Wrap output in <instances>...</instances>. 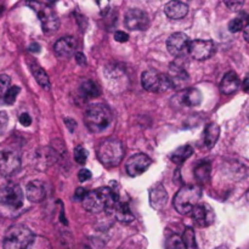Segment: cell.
Wrapping results in <instances>:
<instances>
[{
    "mask_svg": "<svg viewBox=\"0 0 249 249\" xmlns=\"http://www.w3.org/2000/svg\"><path fill=\"white\" fill-rule=\"evenodd\" d=\"M225 4H226V6L230 7L231 10L236 11V10H238L241 6H242L243 2L242 1H226Z\"/></svg>",
    "mask_w": 249,
    "mask_h": 249,
    "instance_id": "39",
    "label": "cell"
},
{
    "mask_svg": "<svg viewBox=\"0 0 249 249\" xmlns=\"http://www.w3.org/2000/svg\"><path fill=\"white\" fill-rule=\"evenodd\" d=\"M195 178H196L197 181L199 184H206L209 179H211V172L212 167L211 163L208 160H203V162H199L198 164L195 168Z\"/></svg>",
    "mask_w": 249,
    "mask_h": 249,
    "instance_id": "23",
    "label": "cell"
},
{
    "mask_svg": "<svg viewBox=\"0 0 249 249\" xmlns=\"http://www.w3.org/2000/svg\"><path fill=\"white\" fill-rule=\"evenodd\" d=\"M97 158L106 167H117L123 160L124 146L118 139H106L97 146Z\"/></svg>",
    "mask_w": 249,
    "mask_h": 249,
    "instance_id": "1",
    "label": "cell"
},
{
    "mask_svg": "<svg viewBox=\"0 0 249 249\" xmlns=\"http://www.w3.org/2000/svg\"><path fill=\"white\" fill-rule=\"evenodd\" d=\"M243 28H245V22L241 18H233L231 19L230 23H229V29H230V32H232V33H237V32L242 31Z\"/></svg>",
    "mask_w": 249,
    "mask_h": 249,
    "instance_id": "33",
    "label": "cell"
},
{
    "mask_svg": "<svg viewBox=\"0 0 249 249\" xmlns=\"http://www.w3.org/2000/svg\"><path fill=\"white\" fill-rule=\"evenodd\" d=\"M216 249H229L228 247H219V248H216Z\"/></svg>",
    "mask_w": 249,
    "mask_h": 249,
    "instance_id": "47",
    "label": "cell"
},
{
    "mask_svg": "<svg viewBox=\"0 0 249 249\" xmlns=\"http://www.w3.org/2000/svg\"><path fill=\"white\" fill-rule=\"evenodd\" d=\"M165 247H167V249H185V245L182 242L181 237H179L177 235H173L167 240Z\"/></svg>",
    "mask_w": 249,
    "mask_h": 249,
    "instance_id": "29",
    "label": "cell"
},
{
    "mask_svg": "<svg viewBox=\"0 0 249 249\" xmlns=\"http://www.w3.org/2000/svg\"><path fill=\"white\" fill-rule=\"evenodd\" d=\"M10 83H11V79H10L9 75L6 74H0V96L4 97V95L6 94L7 90L10 89Z\"/></svg>",
    "mask_w": 249,
    "mask_h": 249,
    "instance_id": "32",
    "label": "cell"
},
{
    "mask_svg": "<svg viewBox=\"0 0 249 249\" xmlns=\"http://www.w3.org/2000/svg\"><path fill=\"white\" fill-rule=\"evenodd\" d=\"M243 89H245L246 92H248L249 94V75L245 80H243Z\"/></svg>",
    "mask_w": 249,
    "mask_h": 249,
    "instance_id": "44",
    "label": "cell"
},
{
    "mask_svg": "<svg viewBox=\"0 0 249 249\" xmlns=\"http://www.w3.org/2000/svg\"><path fill=\"white\" fill-rule=\"evenodd\" d=\"M192 218L199 226H209L214 220V212L208 203H198L192 211Z\"/></svg>",
    "mask_w": 249,
    "mask_h": 249,
    "instance_id": "13",
    "label": "cell"
},
{
    "mask_svg": "<svg viewBox=\"0 0 249 249\" xmlns=\"http://www.w3.org/2000/svg\"><path fill=\"white\" fill-rule=\"evenodd\" d=\"M7 123H9V117H7V113L5 111L0 112V135L5 131L6 129Z\"/></svg>",
    "mask_w": 249,
    "mask_h": 249,
    "instance_id": "34",
    "label": "cell"
},
{
    "mask_svg": "<svg viewBox=\"0 0 249 249\" xmlns=\"http://www.w3.org/2000/svg\"><path fill=\"white\" fill-rule=\"evenodd\" d=\"M75 46H77V43L73 36H63L56 41L53 45V50H55L56 55H58L60 57H70L74 53Z\"/></svg>",
    "mask_w": 249,
    "mask_h": 249,
    "instance_id": "16",
    "label": "cell"
},
{
    "mask_svg": "<svg viewBox=\"0 0 249 249\" xmlns=\"http://www.w3.org/2000/svg\"><path fill=\"white\" fill-rule=\"evenodd\" d=\"M124 23L130 31H145L150 26V17L142 10L130 9L125 14Z\"/></svg>",
    "mask_w": 249,
    "mask_h": 249,
    "instance_id": "9",
    "label": "cell"
},
{
    "mask_svg": "<svg viewBox=\"0 0 249 249\" xmlns=\"http://www.w3.org/2000/svg\"><path fill=\"white\" fill-rule=\"evenodd\" d=\"M75 62L80 66H84L87 65V58H85V56L82 53H75Z\"/></svg>",
    "mask_w": 249,
    "mask_h": 249,
    "instance_id": "41",
    "label": "cell"
},
{
    "mask_svg": "<svg viewBox=\"0 0 249 249\" xmlns=\"http://www.w3.org/2000/svg\"><path fill=\"white\" fill-rule=\"evenodd\" d=\"M182 242H184L185 248L187 249H197L196 245V237H195V231L194 229L186 228L182 235Z\"/></svg>",
    "mask_w": 249,
    "mask_h": 249,
    "instance_id": "27",
    "label": "cell"
},
{
    "mask_svg": "<svg viewBox=\"0 0 249 249\" xmlns=\"http://www.w3.org/2000/svg\"><path fill=\"white\" fill-rule=\"evenodd\" d=\"M246 199H247V202L249 203V189H248L247 194H246Z\"/></svg>",
    "mask_w": 249,
    "mask_h": 249,
    "instance_id": "46",
    "label": "cell"
},
{
    "mask_svg": "<svg viewBox=\"0 0 249 249\" xmlns=\"http://www.w3.org/2000/svg\"><path fill=\"white\" fill-rule=\"evenodd\" d=\"M178 96L180 97L181 104L186 105V106H198L202 101V97H203L201 91L198 89H196V88L184 89Z\"/></svg>",
    "mask_w": 249,
    "mask_h": 249,
    "instance_id": "20",
    "label": "cell"
},
{
    "mask_svg": "<svg viewBox=\"0 0 249 249\" xmlns=\"http://www.w3.org/2000/svg\"><path fill=\"white\" fill-rule=\"evenodd\" d=\"M31 71L32 74L34 75L36 80L38 82V84L40 85L44 89H49L50 88V80H49V75L46 74L45 71L38 66L36 63H31Z\"/></svg>",
    "mask_w": 249,
    "mask_h": 249,
    "instance_id": "24",
    "label": "cell"
},
{
    "mask_svg": "<svg viewBox=\"0 0 249 249\" xmlns=\"http://www.w3.org/2000/svg\"><path fill=\"white\" fill-rule=\"evenodd\" d=\"M0 203L11 209L21 208L23 204V192L16 184H6L0 187Z\"/></svg>",
    "mask_w": 249,
    "mask_h": 249,
    "instance_id": "7",
    "label": "cell"
},
{
    "mask_svg": "<svg viewBox=\"0 0 249 249\" xmlns=\"http://www.w3.org/2000/svg\"><path fill=\"white\" fill-rule=\"evenodd\" d=\"M215 51V44L212 40H203V39H196L190 43L189 53L195 60H207L211 57Z\"/></svg>",
    "mask_w": 249,
    "mask_h": 249,
    "instance_id": "10",
    "label": "cell"
},
{
    "mask_svg": "<svg viewBox=\"0 0 249 249\" xmlns=\"http://www.w3.org/2000/svg\"><path fill=\"white\" fill-rule=\"evenodd\" d=\"M192 153H194V148L191 146H181V147H179L177 151L173 152V155L170 156V160L177 163V164H182L185 160L191 157Z\"/></svg>",
    "mask_w": 249,
    "mask_h": 249,
    "instance_id": "25",
    "label": "cell"
},
{
    "mask_svg": "<svg viewBox=\"0 0 249 249\" xmlns=\"http://www.w3.org/2000/svg\"><path fill=\"white\" fill-rule=\"evenodd\" d=\"M168 201V194L165 191L164 187L160 184L155 185L152 189L150 190V204L152 208L157 209H163L167 204Z\"/></svg>",
    "mask_w": 249,
    "mask_h": 249,
    "instance_id": "17",
    "label": "cell"
},
{
    "mask_svg": "<svg viewBox=\"0 0 249 249\" xmlns=\"http://www.w3.org/2000/svg\"><path fill=\"white\" fill-rule=\"evenodd\" d=\"M114 39H116V41H118V43H125V41H128L129 36L125 32L117 31L116 33H114Z\"/></svg>",
    "mask_w": 249,
    "mask_h": 249,
    "instance_id": "35",
    "label": "cell"
},
{
    "mask_svg": "<svg viewBox=\"0 0 249 249\" xmlns=\"http://www.w3.org/2000/svg\"><path fill=\"white\" fill-rule=\"evenodd\" d=\"M19 88L18 87H11L9 90H7L6 94L4 95V101L6 102L7 105H12L16 101L17 95L19 94Z\"/></svg>",
    "mask_w": 249,
    "mask_h": 249,
    "instance_id": "30",
    "label": "cell"
},
{
    "mask_svg": "<svg viewBox=\"0 0 249 249\" xmlns=\"http://www.w3.org/2000/svg\"><path fill=\"white\" fill-rule=\"evenodd\" d=\"M28 5L34 7L36 12L38 14L44 33L51 34L57 31L58 27H60V19H58L57 15L50 7L45 6V5L40 4V2H29Z\"/></svg>",
    "mask_w": 249,
    "mask_h": 249,
    "instance_id": "6",
    "label": "cell"
},
{
    "mask_svg": "<svg viewBox=\"0 0 249 249\" xmlns=\"http://www.w3.org/2000/svg\"><path fill=\"white\" fill-rule=\"evenodd\" d=\"M80 90H82L83 95L85 97H88V99H94V97L100 95L99 87L92 80H85L82 84V87H80Z\"/></svg>",
    "mask_w": 249,
    "mask_h": 249,
    "instance_id": "26",
    "label": "cell"
},
{
    "mask_svg": "<svg viewBox=\"0 0 249 249\" xmlns=\"http://www.w3.org/2000/svg\"><path fill=\"white\" fill-rule=\"evenodd\" d=\"M65 124L67 125L68 130H70L71 133H73V131L75 130V128H77V123H75V122L73 121V119H71V118L65 119Z\"/></svg>",
    "mask_w": 249,
    "mask_h": 249,
    "instance_id": "40",
    "label": "cell"
},
{
    "mask_svg": "<svg viewBox=\"0 0 249 249\" xmlns=\"http://www.w3.org/2000/svg\"><path fill=\"white\" fill-rule=\"evenodd\" d=\"M21 168V158L18 153L11 150L0 151V174L10 177L17 173Z\"/></svg>",
    "mask_w": 249,
    "mask_h": 249,
    "instance_id": "8",
    "label": "cell"
},
{
    "mask_svg": "<svg viewBox=\"0 0 249 249\" xmlns=\"http://www.w3.org/2000/svg\"><path fill=\"white\" fill-rule=\"evenodd\" d=\"M164 12L169 18L180 19L189 12V6L181 1H170L164 6Z\"/></svg>",
    "mask_w": 249,
    "mask_h": 249,
    "instance_id": "19",
    "label": "cell"
},
{
    "mask_svg": "<svg viewBox=\"0 0 249 249\" xmlns=\"http://www.w3.org/2000/svg\"><path fill=\"white\" fill-rule=\"evenodd\" d=\"M19 123L23 126H29L32 124V118L28 113H22L19 116Z\"/></svg>",
    "mask_w": 249,
    "mask_h": 249,
    "instance_id": "37",
    "label": "cell"
},
{
    "mask_svg": "<svg viewBox=\"0 0 249 249\" xmlns=\"http://www.w3.org/2000/svg\"><path fill=\"white\" fill-rule=\"evenodd\" d=\"M74 160L79 164H84L88 160V152L83 146H77L74 148Z\"/></svg>",
    "mask_w": 249,
    "mask_h": 249,
    "instance_id": "31",
    "label": "cell"
},
{
    "mask_svg": "<svg viewBox=\"0 0 249 249\" xmlns=\"http://www.w3.org/2000/svg\"><path fill=\"white\" fill-rule=\"evenodd\" d=\"M141 84L150 92H164L172 88L168 75L156 70H147L141 75Z\"/></svg>",
    "mask_w": 249,
    "mask_h": 249,
    "instance_id": "5",
    "label": "cell"
},
{
    "mask_svg": "<svg viewBox=\"0 0 249 249\" xmlns=\"http://www.w3.org/2000/svg\"><path fill=\"white\" fill-rule=\"evenodd\" d=\"M241 85V80L235 72H228L224 75L223 80L220 83V91L224 95H231L238 90Z\"/></svg>",
    "mask_w": 249,
    "mask_h": 249,
    "instance_id": "18",
    "label": "cell"
},
{
    "mask_svg": "<svg viewBox=\"0 0 249 249\" xmlns=\"http://www.w3.org/2000/svg\"><path fill=\"white\" fill-rule=\"evenodd\" d=\"M151 163H152V160L147 155H145V153H136V155L131 156L128 160V162H126V173L133 178L139 177V175H141L148 169Z\"/></svg>",
    "mask_w": 249,
    "mask_h": 249,
    "instance_id": "11",
    "label": "cell"
},
{
    "mask_svg": "<svg viewBox=\"0 0 249 249\" xmlns=\"http://www.w3.org/2000/svg\"><path fill=\"white\" fill-rule=\"evenodd\" d=\"M34 235L27 226L14 225L6 231L2 242L4 249H27L33 241Z\"/></svg>",
    "mask_w": 249,
    "mask_h": 249,
    "instance_id": "4",
    "label": "cell"
},
{
    "mask_svg": "<svg viewBox=\"0 0 249 249\" xmlns=\"http://www.w3.org/2000/svg\"><path fill=\"white\" fill-rule=\"evenodd\" d=\"M29 51L31 53H39L40 51V45L38 43H33L29 45Z\"/></svg>",
    "mask_w": 249,
    "mask_h": 249,
    "instance_id": "43",
    "label": "cell"
},
{
    "mask_svg": "<svg viewBox=\"0 0 249 249\" xmlns=\"http://www.w3.org/2000/svg\"><path fill=\"white\" fill-rule=\"evenodd\" d=\"M201 196L202 190L198 185H185L175 195L173 204L178 213L185 215V214L192 213L195 207L198 204Z\"/></svg>",
    "mask_w": 249,
    "mask_h": 249,
    "instance_id": "3",
    "label": "cell"
},
{
    "mask_svg": "<svg viewBox=\"0 0 249 249\" xmlns=\"http://www.w3.org/2000/svg\"><path fill=\"white\" fill-rule=\"evenodd\" d=\"M26 196L28 201L33 202V203L43 201L46 196V189L44 182H41L40 180H33L29 182L26 187Z\"/></svg>",
    "mask_w": 249,
    "mask_h": 249,
    "instance_id": "15",
    "label": "cell"
},
{
    "mask_svg": "<svg viewBox=\"0 0 249 249\" xmlns=\"http://www.w3.org/2000/svg\"><path fill=\"white\" fill-rule=\"evenodd\" d=\"M88 192L87 190L83 189V187H78L77 191H75V199H78V201H84V198L87 197Z\"/></svg>",
    "mask_w": 249,
    "mask_h": 249,
    "instance_id": "38",
    "label": "cell"
},
{
    "mask_svg": "<svg viewBox=\"0 0 249 249\" xmlns=\"http://www.w3.org/2000/svg\"><path fill=\"white\" fill-rule=\"evenodd\" d=\"M27 249H53V247L48 238L43 237V236H34L33 241Z\"/></svg>",
    "mask_w": 249,
    "mask_h": 249,
    "instance_id": "28",
    "label": "cell"
},
{
    "mask_svg": "<svg viewBox=\"0 0 249 249\" xmlns=\"http://www.w3.org/2000/svg\"><path fill=\"white\" fill-rule=\"evenodd\" d=\"M219 135H220V128L218 124L209 123L204 130V145L207 148H213L218 141Z\"/></svg>",
    "mask_w": 249,
    "mask_h": 249,
    "instance_id": "22",
    "label": "cell"
},
{
    "mask_svg": "<svg viewBox=\"0 0 249 249\" xmlns=\"http://www.w3.org/2000/svg\"><path fill=\"white\" fill-rule=\"evenodd\" d=\"M168 79H169L172 88H178V89H184L189 83V74L182 67L178 66L177 63H173L169 67V73H168Z\"/></svg>",
    "mask_w": 249,
    "mask_h": 249,
    "instance_id": "14",
    "label": "cell"
},
{
    "mask_svg": "<svg viewBox=\"0 0 249 249\" xmlns=\"http://www.w3.org/2000/svg\"><path fill=\"white\" fill-rule=\"evenodd\" d=\"M243 36H245L246 41L249 43V17L247 19V24H246L245 28H243Z\"/></svg>",
    "mask_w": 249,
    "mask_h": 249,
    "instance_id": "42",
    "label": "cell"
},
{
    "mask_svg": "<svg viewBox=\"0 0 249 249\" xmlns=\"http://www.w3.org/2000/svg\"><path fill=\"white\" fill-rule=\"evenodd\" d=\"M246 116H247V118H248V121H249V102H248L247 107H246Z\"/></svg>",
    "mask_w": 249,
    "mask_h": 249,
    "instance_id": "45",
    "label": "cell"
},
{
    "mask_svg": "<svg viewBox=\"0 0 249 249\" xmlns=\"http://www.w3.org/2000/svg\"><path fill=\"white\" fill-rule=\"evenodd\" d=\"M190 39L189 36L185 33H181V32H178V33L172 34V36L168 38L167 41V49L173 56H179L185 55L186 53H189L190 48Z\"/></svg>",
    "mask_w": 249,
    "mask_h": 249,
    "instance_id": "12",
    "label": "cell"
},
{
    "mask_svg": "<svg viewBox=\"0 0 249 249\" xmlns=\"http://www.w3.org/2000/svg\"><path fill=\"white\" fill-rule=\"evenodd\" d=\"M112 214L116 216L117 220L121 221V223L123 224H129L131 223V221H134V219H135L134 218L133 213H131L130 208H129L128 203L122 201H119L118 203L114 206L113 211H112Z\"/></svg>",
    "mask_w": 249,
    "mask_h": 249,
    "instance_id": "21",
    "label": "cell"
},
{
    "mask_svg": "<svg viewBox=\"0 0 249 249\" xmlns=\"http://www.w3.org/2000/svg\"><path fill=\"white\" fill-rule=\"evenodd\" d=\"M84 122L90 131L100 133V131L108 128L112 122V113L106 105H90L85 111Z\"/></svg>",
    "mask_w": 249,
    "mask_h": 249,
    "instance_id": "2",
    "label": "cell"
},
{
    "mask_svg": "<svg viewBox=\"0 0 249 249\" xmlns=\"http://www.w3.org/2000/svg\"><path fill=\"white\" fill-rule=\"evenodd\" d=\"M91 178V172L88 169H82L78 173V179H79L80 182H85L87 180H89Z\"/></svg>",
    "mask_w": 249,
    "mask_h": 249,
    "instance_id": "36",
    "label": "cell"
}]
</instances>
